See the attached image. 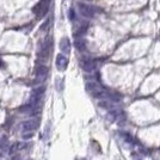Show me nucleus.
I'll use <instances>...</instances> for the list:
<instances>
[{
  "label": "nucleus",
  "instance_id": "obj_1",
  "mask_svg": "<svg viewBox=\"0 0 160 160\" xmlns=\"http://www.w3.org/2000/svg\"><path fill=\"white\" fill-rule=\"evenodd\" d=\"M52 49H53V37L48 36V37L44 38V41L41 44V48L38 50V60L41 62L47 61L49 59V56H50Z\"/></svg>",
  "mask_w": 160,
  "mask_h": 160
},
{
  "label": "nucleus",
  "instance_id": "obj_2",
  "mask_svg": "<svg viewBox=\"0 0 160 160\" xmlns=\"http://www.w3.org/2000/svg\"><path fill=\"white\" fill-rule=\"evenodd\" d=\"M78 8H79L80 14L85 18H93L96 13L102 12L100 8L93 6V5H88V4H78Z\"/></svg>",
  "mask_w": 160,
  "mask_h": 160
},
{
  "label": "nucleus",
  "instance_id": "obj_3",
  "mask_svg": "<svg viewBox=\"0 0 160 160\" xmlns=\"http://www.w3.org/2000/svg\"><path fill=\"white\" fill-rule=\"evenodd\" d=\"M44 91H46V87L44 86L37 87V88H35L32 91L31 98H30V104H29V108L31 109V111H32V109H37L38 108V104H40L41 99H42V97L44 94Z\"/></svg>",
  "mask_w": 160,
  "mask_h": 160
},
{
  "label": "nucleus",
  "instance_id": "obj_4",
  "mask_svg": "<svg viewBox=\"0 0 160 160\" xmlns=\"http://www.w3.org/2000/svg\"><path fill=\"white\" fill-rule=\"evenodd\" d=\"M50 1L52 0H40L36 6L32 8V12L36 14L37 18H43L49 11V7H50Z\"/></svg>",
  "mask_w": 160,
  "mask_h": 160
},
{
  "label": "nucleus",
  "instance_id": "obj_5",
  "mask_svg": "<svg viewBox=\"0 0 160 160\" xmlns=\"http://www.w3.org/2000/svg\"><path fill=\"white\" fill-rule=\"evenodd\" d=\"M35 75H36V81L37 82H43L48 77V67L44 65H40L35 69Z\"/></svg>",
  "mask_w": 160,
  "mask_h": 160
},
{
  "label": "nucleus",
  "instance_id": "obj_6",
  "mask_svg": "<svg viewBox=\"0 0 160 160\" xmlns=\"http://www.w3.org/2000/svg\"><path fill=\"white\" fill-rule=\"evenodd\" d=\"M40 124V121L32 118V120H29L27 122L23 123V133H33Z\"/></svg>",
  "mask_w": 160,
  "mask_h": 160
},
{
  "label": "nucleus",
  "instance_id": "obj_7",
  "mask_svg": "<svg viewBox=\"0 0 160 160\" xmlns=\"http://www.w3.org/2000/svg\"><path fill=\"white\" fill-rule=\"evenodd\" d=\"M80 66H81V68H82L85 72L91 73V72H93L94 68H96V63H94L93 60H91V59H88V58H82V59L80 60Z\"/></svg>",
  "mask_w": 160,
  "mask_h": 160
},
{
  "label": "nucleus",
  "instance_id": "obj_8",
  "mask_svg": "<svg viewBox=\"0 0 160 160\" xmlns=\"http://www.w3.org/2000/svg\"><path fill=\"white\" fill-rule=\"evenodd\" d=\"M55 65H56L58 69H59L60 72H63V71H66L67 66H68V59H67L63 54H59V55L56 56V62H55Z\"/></svg>",
  "mask_w": 160,
  "mask_h": 160
},
{
  "label": "nucleus",
  "instance_id": "obj_9",
  "mask_svg": "<svg viewBox=\"0 0 160 160\" xmlns=\"http://www.w3.org/2000/svg\"><path fill=\"white\" fill-rule=\"evenodd\" d=\"M59 47H60L61 52H62L63 54L71 53V41H69V38H68V37H63V38H61Z\"/></svg>",
  "mask_w": 160,
  "mask_h": 160
},
{
  "label": "nucleus",
  "instance_id": "obj_10",
  "mask_svg": "<svg viewBox=\"0 0 160 160\" xmlns=\"http://www.w3.org/2000/svg\"><path fill=\"white\" fill-rule=\"evenodd\" d=\"M75 48L79 50V52H84L86 49V42L82 38H77L75 40Z\"/></svg>",
  "mask_w": 160,
  "mask_h": 160
},
{
  "label": "nucleus",
  "instance_id": "obj_11",
  "mask_svg": "<svg viewBox=\"0 0 160 160\" xmlns=\"http://www.w3.org/2000/svg\"><path fill=\"white\" fill-rule=\"evenodd\" d=\"M122 136H123L124 141H126V142H128V143H135V140H134V139L130 136V135H129V134L122 133Z\"/></svg>",
  "mask_w": 160,
  "mask_h": 160
},
{
  "label": "nucleus",
  "instance_id": "obj_12",
  "mask_svg": "<svg viewBox=\"0 0 160 160\" xmlns=\"http://www.w3.org/2000/svg\"><path fill=\"white\" fill-rule=\"evenodd\" d=\"M49 25H50V18H49V19H47V22L44 23V25H43V27H41V31H44V30H47Z\"/></svg>",
  "mask_w": 160,
  "mask_h": 160
},
{
  "label": "nucleus",
  "instance_id": "obj_13",
  "mask_svg": "<svg viewBox=\"0 0 160 160\" xmlns=\"http://www.w3.org/2000/svg\"><path fill=\"white\" fill-rule=\"evenodd\" d=\"M68 17H69V19H71V20L75 19V13H74V10H72V8H71V10L68 11Z\"/></svg>",
  "mask_w": 160,
  "mask_h": 160
},
{
  "label": "nucleus",
  "instance_id": "obj_14",
  "mask_svg": "<svg viewBox=\"0 0 160 160\" xmlns=\"http://www.w3.org/2000/svg\"><path fill=\"white\" fill-rule=\"evenodd\" d=\"M32 136H33V133H23V139H25V140L31 139Z\"/></svg>",
  "mask_w": 160,
  "mask_h": 160
},
{
  "label": "nucleus",
  "instance_id": "obj_15",
  "mask_svg": "<svg viewBox=\"0 0 160 160\" xmlns=\"http://www.w3.org/2000/svg\"><path fill=\"white\" fill-rule=\"evenodd\" d=\"M12 160H20V157H19V155H16V158H14V159H12Z\"/></svg>",
  "mask_w": 160,
  "mask_h": 160
},
{
  "label": "nucleus",
  "instance_id": "obj_16",
  "mask_svg": "<svg viewBox=\"0 0 160 160\" xmlns=\"http://www.w3.org/2000/svg\"><path fill=\"white\" fill-rule=\"evenodd\" d=\"M0 66H1V62H0Z\"/></svg>",
  "mask_w": 160,
  "mask_h": 160
},
{
  "label": "nucleus",
  "instance_id": "obj_17",
  "mask_svg": "<svg viewBox=\"0 0 160 160\" xmlns=\"http://www.w3.org/2000/svg\"><path fill=\"white\" fill-rule=\"evenodd\" d=\"M88 1H91V0H88Z\"/></svg>",
  "mask_w": 160,
  "mask_h": 160
}]
</instances>
